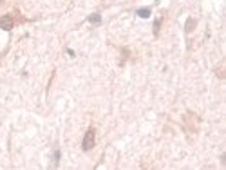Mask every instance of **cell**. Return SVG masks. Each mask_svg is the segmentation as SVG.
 Instances as JSON below:
<instances>
[{
	"mask_svg": "<svg viewBox=\"0 0 226 170\" xmlns=\"http://www.w3.org/2000/svg\"><path fill=\"white\" fill-rule=\"evenodd\" d=\"M94 145H96V130L92 127H89L87 132H85V136H83V141H81V148H83L85 152H89Z\"/></svg>",
	"mask_w": 226,
	"mask_h": 170,
	"instance_id": "1",
	"label": "cell"
},
{
	"mask_svg": "<svg viewBox=\"0 0 226 170\" xmlns=\"http://www.w3.org/2000/svg\"><path fill=\"white\" fill-rule=\"evenodd\" d=\"M159 26H161V18H159V20H156V24H154V34L159 33Z\"/></svg>",
	"mask_w": 226,
	"mask_h": 170,
	"instance_id": "7",
	"label": "cell"
},
{
	"mask_svg": "<svg viewBox=\"0 0 226 170\" xmlns=\"http://www.w3.org/2000/svg\"><path fill=\"white\" fill-rule=\"evenodd\" d=\"M87 20L92 24V26H101V15H100V13H92V15H89Z\"/></svg>",
	"mask_w": 226,
	"mask_h": 170,
	"instance_id": "3",
	"label": "cell"
},
{
	"mask_svg": "<svg viewBox=\"0 0 226 170\" xmlns=\"http://www.w3.org/2000/svg\"><path fill=\"white\" fill-rule=\"evenodd\" d=\"M192 26H195V20H194V18H188V22H186V33L192 31Z\"/></svg>",
	"mask_w": 226,
	"mask_h": 170,
	"instance_id": "6",
	"label": "cell"
},
{
	"mask_svg": "<svg viewBox=\"0 0 226 170\" xmlns=\"http://www.w3.org/2000/svg\"><path fill=\"white\" fill-rule=\"evenodd\" d=\"M60 150H58V148H56V150H54V163H52V167H58V163H60Z\"/></svg>",
	"mask_w": 226,
	"mask_h": 170,
	"instance_id": "5",
	"label": "cell"
},
{
	"mask_svg": "<svg viewBox=\"0 0 226 170\" xmlns=\"http://www.w3.org/2000/svg\"><path fill=\"white\" fill-rule=\"evenodd\" d=\"M15 26V22H13V17L11 15H4V17L0 18V29H4V31H11Z\"/></svg>",
	"mask_w": 226,
	"mask_h": 170,
	"instance_id": "2",
	"label": "cell"
},
{
	"mask_svg": "<svg viewBox=\"0 0 226 170\" xmlns=\"http://www.w3.org/2000/svg\"><path fill=\"white\" fill-rule=\"evenodd\" d=\"M136 15H138V17H141V18H148V17H150V8H141V9H138V11H136Z\"/></svg>",
	"mask_w": 226,
	"mask_h": 170,
	"instance_id": "4",
	"label": "cell"
}]
</instances>
